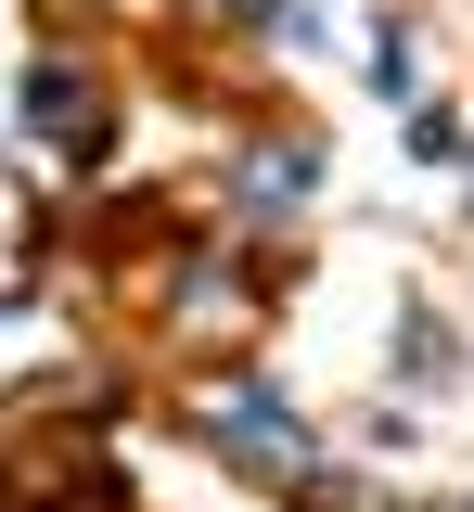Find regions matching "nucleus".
<instances>
[{
    "instance_id": "f257e3e1",
    "label": "nucleus",
    "mask_w": 474,
    "mask_h": 512,
    "mask_svg": "<svg viewBox=\"0 0 474 512\" xmlns=\"http://www.w3.org/2000/svg\"><path fill=\"white\" fill-rule=\"evenodd\" d=\"M193 423L205 448H231L244 474H270V487H295L308 474V423H295V397H282L270 372H244V384H218V397H193Z\"/></svg>"
},
{
    "instance_id": "20e7f679",
    "label": "nucleus",
    "mask_w": 474,
    "mask_h": 512,
    "mask_svg": "<svg viewBox=\"0 0 474 512\" xmlns=\"http://www.w3.org/2000/svg\"><path fill=\"white\" fill-rule=\"evenodd\" d=\"M372 90H398V103L423 90V52H410V26H385V39H372Z\"/></svg>"
},
{
    "instance_id": "7ed1b4c3",
    "label": "nucleus",
    "mask_w": 474,
    "mask_h": 512,
    "mask_svg": "<svg viewBox=\"0 0 474 512\" xmlns=\"http://www.w3.org/2000/svg\"><path fill=\"white\" fill-rule=\"evenodd\" d=\"M398 372H410V384H423V372H449V320L423 308V295L398 308Z\"/></svg>"
},
{
    "instance_id": "f03ea898",
    "label": "nucleus",
    "mask_w": 474,
    "mask_h": 512,
    "mask_svg": "<svg viewBox=\"0 0 474 512\" xmlns=\"http://www.w3.org/2000/svg\"><path fill=\"white\" fill-rule=\"evenodd\" d=\"M231 192H244V205H308V192H321V141H257V154L231 167Z\"/></svg>"
},
{
    "instance_id": "0eeeda50",
    "label": "nucleus",
    "mask_w": 474,
    "mask_h": 512,
    "mask_svg": "<svg viewBox=\"0 0 474 512\" xmlns=\"http://www.w3.org/2000/svg\"><path fill=\"white\" fill-rule=\"evenodd\" d=\"M462 512H474V500H462Z\"/></svg>"
},
{
    "instance_id": "39448f33",
    "label": "nucleus",
    "mask_w": 474,
    "mask_h": 512,
    "mask_svg": "<svg viewBox=\"0 0 474 512\" xmlns=\"http://www.w3.org/2000/svg\"><path fill=\"white\" fill-rule=\"evenodd\" d=\"M449 154H462V128H449L436 103H423V116H410V167H449Z\"/></svg>"
},
{
    "instance_id": "423d86ee",
    "label": "nucleus",
    "mask_w": 474,
    "mask_h": 512,
    "mask_svg": "<svg viewBox=\"0 0 474 512\" xmlns=\"http://www.w3.org/2000/svg\"><path fill=\"white\" fill-rule=\"evenodd\" d=\"M231 13H257V26H270V13H282V0H231Z\"/></svg>"
}]
</instances>
